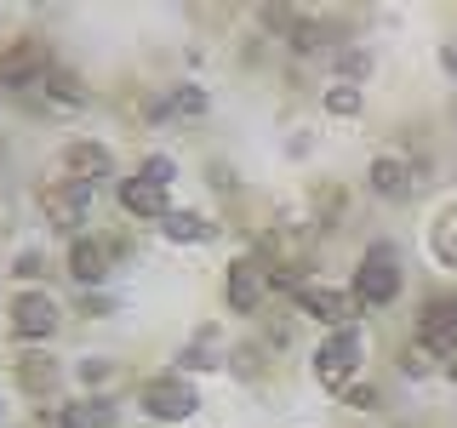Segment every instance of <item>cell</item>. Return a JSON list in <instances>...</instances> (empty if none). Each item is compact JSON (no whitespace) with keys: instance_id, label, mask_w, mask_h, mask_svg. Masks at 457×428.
<instances>
[{"instance_id":"6da1fadb","label":"cell","mask_w":457,"mask_h":428,"mask_svg":"<svg viewBox=\"0 0 457 428\" xmlns=\"http://www.w3.org/2000/svg\"><path fill=\"white\" fill-rule=\"evenodd\" d=\"M366 349H371L366 320L343 325V332H320V342L309 349V377L320 383V389L332 394V399H343V394H349V383H361Z\"/></svg>"},{"instance_id":"7a4b0ae2","label":"cell","mask_w":457,"mask_h":428,"mask_svg":"<svg viewBox=\"0 0 457 428\" xmlns=\"http://www.w3.org/2000/svg\"><path fill=\"white\" fill-rule=\"evenodd\" d=\"M400 292H406V268H400V246L395 240H371L361 251V263H354L349 275V297L361 314H378V309H395Z\"/></svg>"},{"instance_id":"3957f363","label":"cell","mask_w":457,"mask_h":428,"mask_svg":"<svg viewBox=\"0 0 457 428\" xmlns=\"http://www.w3.org/2000/svg\"><path fill=\"white\" fill-rule=\"evenodd\" d=\"M63 332V303L52 297V285H29V292L6 297V337L12 349H46Z\"/></svg>"},{"instance_id":"277c9868","label":"cell","mask_w":457,"mask_h":428,"mask_svg":"<svg viewBox=\"0 0 457 428\" xmlns=\"http://www.w3.org/2000/svg\"><path fill=\"white\" fill-rule=\"evenodd\" d=\"M206 394L195 389V377H178V371H154V377L137 383V411L149 417L154 428H183L200 417Z\"/></svg>"},{"instance_id":"5b68a950","label":"cell","mask_w":457,"mask_h":428,"mask_svg":"<svg viewBox=\"0 0 457 428\" xmlns=\"http://www.w3.org/2000/svg\"><path fill=\"white\" fill-rule=\"evenodd\" d=\"M269 303H275V292H269V268L263 257L240 251L223 263V309L235 314V320H263Z\"/></svg>"},{"instance_id":"8992f818","label":"cell","mask_w":457,"mask_h":428,"mask_svg":"<svg viewBox=\"0 0 457 428\" xmlns=\"http://www.w3.org/2000/svg\"><path fill=\"white\" fill-rule=\"evenodd\" d=\"M40 211H46L52 235L75 240V235H86V228H92V218H97V183L57 177L52 189H40Z\"/></svg>"},{"instance_id":"52a82bcc","label":"cell","mask_w":457,"mask_h":428,"mask_svg":"<svg viewBox=\"0 0 457 428\" xmlns=\"http://www.w3.org/2000/svg\"><path fill=\"white\" fill-rule=\"evenodd\" d=\"M114 246H109V235L104 228H86V235H75L63 246V275L80 285V292H104V285L114 280Z\"/></svg>"},{"instance_id":"ba28073f","label":"cell","mask_w":457,"mask_h":428,"mask_svg":"<svg viewBox=\"0 0 457 428\" xmlns=\"http://www.w3.org/2000/svg\"><path fill=\"white\" fill-rule=\"evenodd\" d=\"M52 63H57V57H52L46 40H35V35L6 40V46H0V92H6V97H29Z\"/></svg>"},{"instance_id":"9c48e42d","label":"cell","mask_w":457,"mask_h":428,"mask_svg":"<svg viewBox=\"0 0 457 428\" xmlns=\"http://www.w3.org/2000/svg\"><path fill=\"white\" fill-rule=\"evenodd\" d=\"M292 309H297V320H309V325H320V332H343V325H354V320H366L361 309H354V297H349V285H332V280H309L303 292L292 297Z\"/></svg>"},{"instance_id":"30bf717a","label":"cell","mask_w":457,"mask_h":428,"mask_svg":"<svg viewBox=\"0 0 457 428\" xmlns=\"http://www.w3.org/2000/svg\"><path fill=\"white\" fill-rule=\"evenodd\" d=\"M411 342H418V349H428L440 366L452 360V354H457V292L423 297L418 320H411Z\"/></svg>"},{"instance_id":"8fae6325","label":"cell","mask_w":457,"mask_h":428,"mask_svg":"<svg viewBox=\"0 0 457 428\" xmlns=\"http://www.w3.org/2000/svg\"><path fill=\"white\" fill-rule=\"evenodd\" d=\"M63 377H69V366L57 360V354H46V349H12V383H18V394L40 399V406H46V399L57 406Z\"/></svg>"},{"instance_id":"7c38bea8","label":"cell","mask_w":457,"mask_h":428,"mask_svg":"<svg viewBox=\"0 0 457 428\" xmlns=\"http://www.w3.org/2000/svg\"><path fill=\"white\" fill-rule=\"evenodd\" d=\"M40 423L46 428H120V399L75 394V399H57V406H40Z\"/></svg>"},{"instance_id":"4fadbf2b","label":"cell","mask_w":457,"mask_h":428,"mask_svg":"<svg viewBox=\"0 0 457 428\" xmlns=\"http://www.w3.org/2000/svg\"><path fill=\"white\" fill-rule=\"evenodd\" d=\"M114 206L126 211L132 228H161V218L171 211V194L154 189V183H143L137 171H120V177H114Z\"/></svg>"},{"instance_id":"5bb4252c","label":"cell","mask_w":457,"mask_h":428,"mask_svg":"<svg viewBox=\"0 0 457 428\" xmlns=\"http://www.w3.org/2000/svg\"><path fill=\"white\" fill-rule=\"evenodd\" d=\"M57 166H63V177L75 183H109L120 177V160H114V149L104 137H69L63 154H57Z\"/></svg>"},{"instance_id":"9a60e30c","label":"cell","mask_w":457,"mask_h":428,"mask_svg":"<svg viewBox=\"0 0 457 428\" xmlns=\"http://www.w3.org/2000/svg\"><path fill=\"white\" fill-rule=\"evenodd\" d=\"M366 194L389 200V206H400V200H411V194H418L406 154H400V149H378V154H371V160H366Z\"/></svg>"},{"instance_id":"2e32d148","label":"cell","mask_w":457,"mask_h":428,"mask_svg":"<svg viewBox=\"0 0 457 428\" xmlns=\"http://www.w3.org/2000/svg\"><path fill=\"white\" fill-rule=\"evenodd\" d=\"M154 235H161L166 246H178V251H183V246H218L223 223L212 218V211H200V206H171Z\"/></svg>"},{"instance_id":"e0dca14e","label":"cell","mask_w":457,"mask_h":428,"mask_svg":"<svg viewBox=\"0 0 457 428\" xmlns=\"http://www.w3.org/2000/svg\"><path fill=\"white\" fill-rule=\"evenodd\" d=\"M343 29L332 18H314V12H297L292 35H286V52L297 57V63H309V57H332V46H343Z\"/></svg>"},{"instance_id":"ac0fdd59","label":"cell","mask_w":457,"mask_h":428,"mask_svg":"<svg viewBox=\"0 0 457 428\" xmlns=\"http://www.w3.org/2000/svg\"><path fill=\"white\" fill-rule=\"evenodd\" d=\"M303 218H309L314 235H332V228H343V218H349V189H343V183H314Z\"/></svg>"},{"instance_id":"d6986e66","label":"cell","mask_w":457,"mask_h":428,"mask_svg":"<svg viewBox=\"0 0 457 428\" xmlns=\"http://www.w3.org/2000/svg\"><path fill=\"white\" fill-rule=\"evenodd\" d=\"M332 80H349V86H366L371 75H378V52L366 46V40H343V46H332Z\"/></svg>"},{"instance_id":"ffe728a7","label":"cell","mask_w":457,"mask_h":428,"mask_svg":"<svg viewBox=\"0 0 457 428\" xmlns=\"http://www.w3.org/2000/svg\"><path fill=\"white\" fill-rule=\"evenodd\" d=\"M69 377H75L80 394H114V383H120V366H114L109 354H80V360L69 366Z\"/></svg>"},{"instance_id":"44dd1931","label":"cell","mask_w":457,"mask_h":428,"mask_svg":"<svg viewBox=\"0 0 457 428\" xmlns=\"http://www.w3.org/2000/svg\"><path fill=\"white\" fill-rule=\"evenodd\" d=\"M269 366H275V354H269L257 337L228 342V377H235V383H263V377H269Z\"/></svg>"},{"instance_id":"7402d4cb","label":"cell","mask_w":457,"mask_h":428,"mask_svg":"<svg viewBox=\"0 0 457 428\" xmlns=\"http://www.w3.org/2000/svg\"><path fill=\"white\" fill-rule=\"evenodd\" d=\"M320 114H332V120H361V114H366V86L326 80L320 86Z\"/></svg>"},{"instance_id":"603a6c76","label":"cell","mask_w":457,"mask_h":428,"mask_svg":"<svg viewBox=\"0 0 457 428\" xmlns=\"http://www.w3.org/2000/svg\"><path fill=\"white\" fill-rule=\"evenodd\" d=\"M428 257L446 275H457V206H446L440 218H428Z\"/></svg>"},{"instance_id":"cb8c5ba5","label":"cell","mask_w":457,"mask_h":428,"mask_svg":"<svg viewBox=\"0 0 457 428\" xmlns=\"http://www.w3.org/2000/svg\"><path fill=\"white\" fill-rule=\"evenodd\" d=\"M6 275L18 280V292H29V285H46V280H52L46 246H18V251H12V263H6Z\"/></svg>"},{"instance_id":"d4e9b609","label":"cell","mask_w":457,"mask_h":428,"mask_svg":"<svg viewBox=\"0 0 457 428\" xmlns=\"http://www.w3.org/2000/svg\"><path fill=\"white\" fill-rule=\"evenodd\" d=\"M166 97H171V109H178V120H206L212 114V92L200 80H171Z\"/></svg>"},{"instance_id":"484cf974","label":"cell","mask_w":457,"mask_h":428,"mask_svg":"<svg viewBox=\"0 0 457 428\" xmlns=\"http://www.w3.org/2000/svg\"><path fill=\"white\" fill-rule=\"evenodd\" d=\"M132 171H137L143 183H154V189H166V194L178 189V177H183V166L171 160L166 149H149V154H137V166H132Z\"/></svg>"},{"instance_id":"4316f807","label":"cell","mask_w":457,"mask_h":428,"mask_svg":"<svg viewBox=\"0 0 457 428\" xmlns=\"http://www.w3.org/2000/svg\"><path fill=\"white\" fill-rule=\"evenodd\" d=\"M395 371H400L406 383H428V377H440V360H435L428 349H418V342H406V349L395 354Z\"/></svg>"},{"instance_id":"83f0119b","label":"cell","mask_w":457,"mask_h":428,"mask_svg":"<svg viewBox=\"0 0 457 428\" xmlns=\"http://www.w3.org/2000/svg\"><path fill=\"white\" fill-rule=\"evenodd\" d=\"M252 18L263 29V40H280L286 46V35H292V23H297V6H257Z\"/></svg>"},{"instance_id":"f1b7e54d","label":"cell","mask_w":457,"mask_h":428,"mask_svg":"<svg viewBox=\"0 0 457 428\" xmlns=\"http://www.w3.org/2000/svg\"><path fill=\"white\" fill-rule=\"evenodd\" d=\"M75 314H80V320H114V314H120V297H114L109 285H104V292H80Z\"/></svg>"},{"instance_id":"f546056e","label":"cell","mask_w":457,"mask_h":428,"mask_svg":"<svg viewBox=\"0 0 457 428\" xmlns=\"http://www.w3.org/2000/svg\"><path fill=\"white\" fill-rule=\"evenodd\" d=\"M337 406H349V411H383V383H371V377L349 383V394H343Z\"/></svg>"},{"instance_id":"4dcf8cb0","label":"cell","mask_w":457,"mask_h":428,"mask_svg":"<svg viewBox=\"0 0 457 428\" xmlns=\"http://www.w3.org/2000/svg\"><path fill=\"white\" fill-rule=\"evenodd\" d=\"M435 57H440V75H446V80H452V92H457V35H440Z\"/></svg>"},{"instance_id":"1f68e13d","label":"cell","mask_w":457,"mask_h":428,"mask_svg":"<svg viewBox=\"0 0 457 428\" xmlns=\"http://www.w3.org/2000/svg\"><path fill=\"white\" fill-rule=\"evenodd\" d=\"M206 171H212V189H218V194H240V177H235V166H223V160H212Z\"/></svg>"},{"instance_id":"d6a6232c","label":"cell","mask_w":457,"mask_h":428,"mask_svg":"<svg viewBox=\"0 0 457 428\" xmlns=\"http://www.w3.org/2000/svg\"><path fill=\"white\" fill-rule=\"evenodd\" d=\"M286 154H292V160H309V154H314V132H292Z\"/></svg>"},{"instance_id":"836d02e7","label":"cell","mask_w":457,"mask_h":428,"mask_svg":"<svg viewBox=\"0 0 457 428\" xmlns=\"http://www.w3.org/2000/svg\"><path fill=\"white\" fill-rule=\"evenodd\" d=\"M440 377H446V383H452V389H457V354H452V360H446V366H440Z\"/></svg>"},{"instance_id":"e575fe53","label":"cell","mask_w":457,"mask_h":428,"mask_svg":"<svg viewBox=\"0 0 457 428\" xmlns=\"http://www.w3.org/2000/svg\"><path fill=\"white\" fill-rule=\"evenodd\" d=\"M6 154H12V143H6V137H0V166H6Z\"/></svg>"},{"instance_id":"d590c367","label":"cell","mask_w":457,"mask_h":428,"mask_svg":"<svg viewBox=\"0 0 457 428\" xmlns=\"http://www.w3.org/2000/svg\"><path fill=\"white\" fill-rule=\"evenodd\" d=\"M452 132H457V97H452Z\"/></svg>"},{"instance_id":"8d00e7d4","label":"cell","mask_w":457,"mask_h":428,"mask_svg":"<svg viewBox=\"0 0 457 428\" xmlns=\"http://www.w3.org/2000/svg\"><path fill=\"white\" fill-rule=\"evenodd\" d=\"M0 428H6V399H0Z\"/></svg>"},{"instance_id":"74e56055","label":"cell","mask_w":457,"mask_h":428,"mask_svg":"<svg viewBox=\"0 0 457 428\" xmlns=\"http://www.w3.org/2000/svg\"><path fill=\"white\" fill-rule=\"evenodd\" d=\"M0 309H6V292H0Z\"/></svg>"},{"instance_id":"f35d334b","label":"cell","mask_w":457,"mask_h":428,"mask_svg":"<svg viewBox=\"0 0 457 428\" xmlns=\"http://www.w3.org/2000/svg\"><path fill=\"white\" fill-rule=\"evenodd\" d=\"M0 103H6V92H0Z\"/></svg>"}]
</instances>
